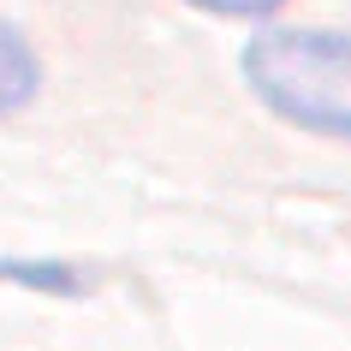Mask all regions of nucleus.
Wrapping results in <instances>:
<instances>
[{
	"label": "nucleus",
	"mask_w": 351,
	"mask_h": 351,
	"mask_svg": "<svg viewBox=\"0 0 351 351\" xmlns=\"http://www.w3.org/2000/svg\"><path fill=\"white\" fill-rule=\"evenodd\" d=\"M191 6L221 12V19H268V12H280L286 0H191Z\"/></svg>",
	"instance_id": "20e7f679"
},
{
	"label": "nucleus",
	"mask_w": 351,
	"mask_h": 351,
	"mask_svg": "<svg viewBox=\"0 0 351 351\" xmlns=\"http://www.w3.org/2000/svg\"><path fill=\"white\" fill-rule=\"evenodd\" d=\"M36 84H42V66H36V54H30V42L0 19V119L30 108Z\"/></svg>",
	"instance_id": "f03ea898"
},
{
	"label": "nucleus",
	"mask_w": 351,
	"mask_h": 351,
	"mask_svg": "<svg viewBox=\"0 0 351 351\" xmlns=\"http://www.w3.org/2000/svg\"><path fill=\"white\" fill-rule=\"evenodd\" d=\"M0 280L30 286V292H54V298L84 292V274L77 268H66V262H30V256H0Z\"/></svg>",
	"instance_id": "7ed1b4c3"
},
{
	"label": "nucleus",
	"mask_w": 351,
	"mask_h": 351,
	"mask_svg": "<svg viewBox=\"0 0 351 351\" xmlns=\"http://www.w3.org/2000/svg\"><path fill=\"white\" fill-rule=\"evenodd\" d=\"M244 77L298 131L351 143V36L346 30H268L244 48Z\"/></svg>",
	"instance_id": "f257e3e1"
}]
</instances>
